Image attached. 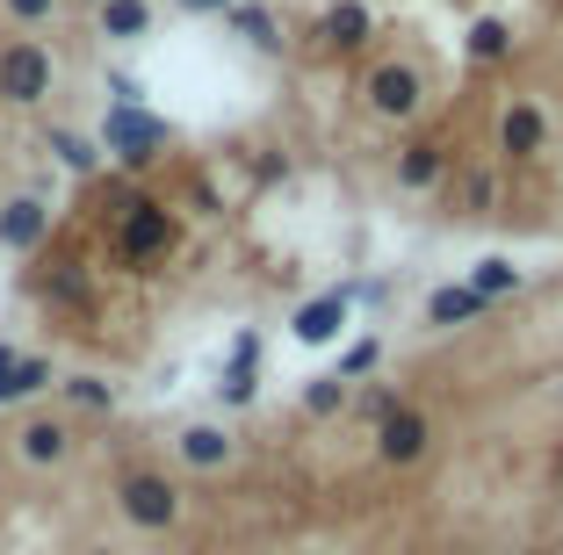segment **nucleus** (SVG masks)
<instances>
[{
    "instance_id": "f8f14e48",
    "label": "nucleus",
    "mask_w": 563,
    "mask_h": 555,
    "mask_svg": "<svg viewBox=\"0 0 563 555\" xmlns=\"http://www.w3.org/2000/svg\"><path fill=\"white\" fill-rule=\"evenodd\" d=\"M484 311H492V303H484V296L470 289V281H441V289L427 296V325H433V332L470 325V318H484Z\"/></svg>"
},
{
    "instance_id": "0eeeda50",
    "label": "nucleus",
    "mask_w": 563,
    "mask_h": 555,
    "mask_svg": "<svg viewBox=\"0 0 563 555\" xmlns=\"http://www.w3.org/2000/svg\"><path fill=\"white\" fill-rule=\"evenodd\" d=\"M347 318H354V289H325V296H311V303L297 311L289 332H297L303 346H332L340 332H347Z\"/></svg>"
},
{
    "instance_id": "9b49d317",
    "label": "nucleus",
    "mask_w": 563,
    "mask_h": 555,
    "mask_svg": "<svg viewBox=\"0 0 563 555\" xmlns=\"http://www.w3.org/2000/svg\"><path fill=\"white\" fill-rule=\"evenodd\" d=\"M15 455L30 462V469H58V462L73 455V433H66L58 419H30V425L15 433Z\"/></svg>"
},
{
    "instance_id": "6e6552de",
    "label": "nucleus",
    "mask_w": 563,
    "mask_h": 555,
    "mask_svg": "<svg viewBox=\"0 0 563 555\" xmlns=\"http://www.w3.org/2000/svg\"><path fill=\"white\" fill-rule=\"evenodd\" d=\"M44 238H51V202L44 196H15L0 210V245L8 253H36Z\"/></svg>"
},
{
    "instance_id": "f3484780",
    "label": "nucleus",
    "mask_w": 563,
    "mask_h": 555,
    "mask_svg": "<svg viewBox=\"0 0 563 555\" xmlns=\"http://www.w3.org/2000/svg\"><path fill=\"white\" fill-rule=\"evenodd\" d=\"M51 382V360L44 354H22L15 368H8V382H0V404H22V397H36Z\"/></svg>"
},
{
    "instance_id": "4468645a",
    "label": "nucleus",
    "mask_w": 563,
    "mask_h": 555,
    "mask_svg": "<svg viewBox=\"0 0 563 555\" xmlns=\"http://www.w3.org/2000/svg\"><path fill=\"white\" fill-rule=\"evenodd\" d=\"M181 462L188 469H224V462H232V433H224V425H188L181 433Z\"/></svg>"
},
{
    "instance_id": "c85d7f7f",
    "label": "nucleus",
    "mask_w": 563,
    "mask_h": 555,
    "mask_svg": "<svg viewBox=\"0 0 563 555\" xmlns=\"http://www.w3.org/2000/svg\"><path fill=\"white\" fill-rule=\"evenodd\" d=\"M181 8H196V15H232L239 0H181Z\"/></svg>"
},
{
    "instance_id": "7c9ffc66",
    "label": "nucleus",
    "mask_w": 563,
    "mask_h": 555,
    "mask_svg": "<svg viewBox=\"0 0 563 555\" xmlns=\"http://www.w3.org/2000/svg\"><path fill=\"white\" fill-rule=\"evenodd\" d=\"M87 555H117V548H87Z\"/></svg>"
},
{
    "instance_id": "ddd939ff",
    "label": "nucleus",
    "mask_w": 563,
    "mask_h": 555,
    "mask_svg": "<svg viewBox=\"0 0 563 555\" xmlns=\"http://www.w3.org/2000/svg\"><path fill=\"white\" fill-rule=\"evenodd\" d=\"M318 36H325L332 51H362V44H368V8H362V0H340V8H325Z\"/></svg>"
},
{
    "instance_id": "5701e85b",
    "label": "nucleus",
    "mask_w": 563,
    "mask_h": 555,
    "mask_svg": "<svg viewBox=\"0 0 563 555\" xmlns=\"http://www.w3.org/2000/svg\"><path fill=\"white\" fill-rule=\"evenodd\" d=\"M224 22H232L239 36H253V44H261V51H275V44H282V36H275V22H267L261 8H232V15H224Z\"/></svg>"
},
{
    "instance_id": "c756f323",
    "label": "nucleus",
    "mask_w": 563,
    "mask_h": 555,
    "mask_svg": "<svg viewBox=\"0 0 563 555\" xmlns=\"http://www.w3.org/2000/svg\"><path fill=\"white\" fill-rule=\"evenodd\" d=\"M15 360H22V354H15L8 340H0V382H8V368H15Z\"/></svg>"
},
{
    "instance_id": "20e7f679",
    "label": "nucleus",
    "mask_w": 563,
    "mask_h": 555,
    "mask_svg": "<svg viewBox=\"0 0 563 555\" xmlns=\"http://www.w3.org/2000/svg\"><path fill=\"white\" fill-rule=\"evenodd\" d=\"M166 245H174V217H166V202H137L131 217H117V253L131 267H145V260H159Z\"/></svg>"
},
{
    "instance_id": "39448f33",
    "label": "nucleus",
    "mask_w": 563,
    "mask_h": 555,
    "mask_svg": "<svg viewBox=\"0 0 563 555\" xmlns=\"http://www.w3.org/2000/svg\"><path fill=\"white\" fill-rule=\"evenodd\" d=\"M419 101H427V80H419L412 66H398V58H390V66L368 73V109H376V115H390V123H412Z\"/></svg>"
},
{
    "instance_id": "b1692460",
    "label": "nucleus",
    "mask_w": 563,
    "mask_h": 555,
    "mask_svg": "<svg viewBox=\"0 0 563 555\" xmlns=\"http://www.w3.org/2000/svg\"><path fill=\"white\" fill-rule=\"evenodd\" d=\"M376 354H383V346H376V340H354V346H347V354H340V368H332V376H340V382H362V376H368V368H376Z\"/></svg>"
},
{
    "instance_id": "aec40b11",
    "label": "nucleus",
    "mask_w": 563,
    "mask_h": 555,
    "mask_svg": "<svg viewBox=\"0 0 563 555\" xmlns=\"http://www.w3.org/2000/svg\"><path fill=\"white\" fill-rule=\"evenodd\" d=\"M506 51H514V30H506V22H477V30H470V58H477V66H498Z\"/></svg>"
},
{
    "instance_id": "412c9836",
    "label": "nucleus",
    "mask_w": 563,
    "mask_h": 555,
    "mask_svg": "<svg viewBox=\"0 0 563 555\" xmlns=\"http://www.w3.org/2000/svg\"><path fill=\"white\" fill-rule=\"evenodd\" d=\"M66 404H80V411H109V404H117V382H101V376H73V382H66Z\"/></svg>"
},
{
    "instance_id": "f03ea898",
    "label": "nucleus",
    "mask_w": 563,
    "mask_h": 555,
    "mask_svg": "<svg viewBox=\"0 0 563 555\" xmlns=\"http://www.w3.org/2000/svg\"><path fill=\"white\" fill-rule=\"evenodd\" d=\"M0 95L15 101V109H36L51 95V51L36 36H15V44H0Z\"/></svg>"
},
{
    "instance_id": "7ed1b4c3",
    "label": "nucleus",
    "mask_w": 563,
    "mask_h": 555,
    "mask_svg": "<svg viewBox=\"0 0 563 555\" xmlns=\"http://www.w3.org/2000/svg\"><path fill=\"white\" fill-rule=\"evenodd\" d=\"M117 506H123V520H131V526L159 534V526H174V520H181V490L166 484V476H123Z\"/></svg>"
},
{
    "instance_id": "6ab92c4d",
    "label": "nucleus",
    "mask_w": 563,
    "mask_h": 555,
    "mask_svg": "<svg viewBox=\"0 0 563 555\" xmlns=\"http://www.w3.org/2000/svg\"><path fill=\"white\" fill-rule=\"evenodd\" d=\"M354 404V390L340 376H318L311 390H303V411H311V419H332V411H347Z\"/></svg>"
},
{
    "instance_id": "9d476101",
    "label": "nucleus",
    "mask_w": 563,
    "mask_h": 555,
    "mask_svg": "<svg viewBox=\"0 0 563 555\" xmlns=\"http://www.w3.org/2000/svg\"><path fill=\"white\" fill-rule=\"evenodd\" d=\"M542 145H549V123L534 101H514V109L498 115V152L506 159H542Z\"/></svg>"
},
{
    "instance_id": "393cba45",
    "label": "nucleus",
    "mask_w": 563,
    "mask_h": 555,
    "mask_svg": "<svg viewBox=\"0 0 563 555\" xmlns=\"http://www.w3.org/2000/svg\"><path fill=\"white\" fill-rule=\"evenodd\" d=\"M217 397H224V404H253V397H261V376H253V368H224Z\"/></svg>"
},
{
    "instance_id": "423d86ee",
    "label": "nucleus",
    "mask_w": 563,
    "mask_h": 555,
    "mask_svg": "<svg viewBox=\"0 0 563 555\" xmlns=\"http://www.w3.org/2000/svg\"><path fill=\"white\" fill-rule=\"evenodd\" d=\"M427 441H433V425H427V411H412V404H398L376 425V455L390 462V469H412V462L427 455Z\"/></svg>"
},
{
    "instance_id": "1a4fd4ad",
    "label": "nucleus",
    "mask_w": 563,
    "mask_h": 555,
    "mask_svg": "<svg viewBox=\"0 0 563 555\" xmlns=\"http://www.w3.org/2000/svg\"><path fill=\"white\" fill-rule=\"evenodd\" d=\"M448 166H455V152L441 145V137H412V145L398 152V188H412V196H427V188H441Z\"/></svg>"
},
{
    "instance_id": "dca6fc26",
    "label": "nucleus",
    "mask_w": 563,
    "mask_h": 555,
    "mask_svg": "<svg viewBox=\"0 0 563 555\" xmlns=\"http://www.w3.org/2000/svg\"><path fill=\"white\" fill-rule=\"evenodd\" d=\"M101 36H145L152 30V0H95Z\"/></svg>"
},
{
    "instance_id": "a878e982",
    "label": "nucleus",
    "mask_w": 563,
    "mask_h": 555,
    "mask_svg": "<svg viewBox=\"0 0 563 555\" xmlns=\"http://www.w3.org/2000/svg\"><path fill=\"white\" fill-rule=\"evenodd\" d=\"M0 8H8V15H15L22 30H44V22L58 15V0H0Z\"/></svg>"
},
{
    "instance_id": "cd10ccee",
    "label": "nucleus",
    "mask_w": 563,
    "mask_h": 555,
    "mask_svg": "<svg viewBox=\"0 0 563 555\" xmlns=\"http://www.w3.org/2000/svg\"><path fill=\"white\" fill-rule=\"evenodd\" d=\"M253 360H261V340H253V332H239V340H232V368H253Z\"/></svg>"
},
{
    "instance_id": "4be33fe9",
    "label": "nucleus",
    "mask_w": 563,
    "mask_h": 555,
    "mask_svg": "<svg viewBox=\"0 0 563 555\" xmlns=\"http://www.w3.org/2000/svg\"><path fill=\"white\" fill-rule=\"evenodd\" d=\"M463 210H470V217L498 210V174H492V166H477V174H463Z\"/></svg>"
},
{
    "instance_id": "bb28decb",
    "label": "nucleus",
    "mask_w": 563,
    "mask_h": 555,
    "mask_svg": "<svg viewBox=\"0 0 563 555\" xmlns=\"http://www.w3.org/2000/svg\"><path fill=\"white\" fill-rule=\"evenodd\" d=\"M109 95H117V109H145V87L131 73H109Z\"/></svg>"
},
{
    "instance_id": "a211bd4d",
    "label": "nucleus",
    "mask_w": 563,
    "mask_h": 555,
    "mask_svg": "<svg viewBox=\"0 0 563 555\" xmlns=\"http://www.w3.org/2000/svg\"><path fill=\"white\" fill-rule=\"evenodd\" d=\"M470 289H477L484 303H498V296H514V289H520V267H514V260H477Z\"/></svg>"
},
{
    "instance_id": "2eb2a0df",
    "label": "nucleus",
    "mask_w": 563,
    "mask_h": 555,
    "mask_svg": "<svg viewBox=\"0 0 563 555\" xmlns=\"http://www.w3.org/2000/svg\"><path fill=\"white\" fill-rule=\"evenodd\" d=\"M44 145H51V159L66 166V174H80V180H101V145H87L80 131H51Z\"/></svg>"
},
{
    "instance_id": "f257e3e1",
    "label": "nucleus",
    "mask_w": 563,
    "mask_h": 555,
    "mask_svg": "<svg viewBox=\"0 0 563 555\" xmlns=\"http://www.w3.org/2000/svg\"><path fill=\"white\" fill-rule=\"evenodd\" d=\"M101 152L137 174V166H152L166 152V123L145 115V109H109V123H101Z\"/></svg>"
}]
</instances>
